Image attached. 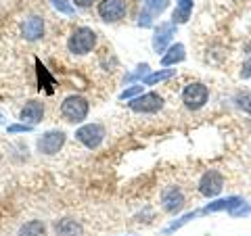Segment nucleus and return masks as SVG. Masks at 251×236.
Wrapping results in <instances>:
<instances>
[{
	"mask_svg": "<svg viewBox=\"0 0 251 236\" xmlns=\"http://www.w3.org/2000/svg\"><path fill=\"white\" fill-rule=\"evenodd\" d=\"M195 217H197V213H195V211H193V213H186L184 217H180V219H178V222H174V224H170L166 232H174V230H178V228H180V226H184V224H188V222H191V219H195Z\"/></svg>",
	"mask_w": 251,
	"mask_h": 236,
	"instance_id": "obj_24",
	"label": "nucleus"
},
{
	"mask_svg": "<svg viewBox=\"0 0 251 236\" xmlns=\"http://www.w3.org/2000/svg\"><path fill=\"white\" fill-rule=\"evenodd\" d=\"M42 117H44V105L40 103V100H27V103L23 105L21 113H19V119L23 123H27V125L40 123Z\"/></svg>",
	"mask_w": 251,
	"mask_h": 236,
	"instance_id": "obj_12",
	"label": "nucleus"
},
{
	"mask_svg": "<svg viewBox=\"0 0 251 236\" xmlns=\"http://www.w3.org/2000/svg\"><path fill=\"white\" fill-rule=\"evenodd\" d=\"M249 52L245 54V61H243V69H241V77L243 80H249L251 77V44L247 46Z\"/></svg>",
	"mask_w": 251,
	"mask_h": 236,
	"instance_id": "obj_23",
	"label": "nucleus"
},
{
	"mask_svg": "<svg viewBox=\"0 0 251 236\" xmlns=\"http://www.w3.org/2000/svg\"><path fill=\"white\" fill-rule=\"evenodd\" d=\"M222 188H224V176L218 169H207L199 180V192L203 196H207V199L218 196L222 192Z\"/></svg>",
	"mask_w": 251,
	"mask_h": 236,
	"instance_id": "obj_7",
	"label": "nucleus"
},
{
	"mask_svg": "<svg viewBox=\"0 0 251 236\" xmlns=\"http://www.w3.org/2000/svg\"><path fill=\"white\" fill-rule=\"evenodd\" d=\"M161 207L166 209L168 213H178V211L184 207V196L178 186H166L161 190Z\"/></svg>",
	"mask_w": 251,
	"mask_h": 236,
	"instance_id": "obj_10",
	"label": "nucleus"
},
{
	"mask_svg": "<svg viewBox=\"0 0 251 236\" xmlns=\"http://www.w3.org/2000/svg\"><path fill=\"white\" fill-rule=\"evenodd\" d=\"M193 13V0H176V9L174 15H172V23L178 25V23H186L191 19Z\"/></svg>",
	"mask_w": 251,
	"mask_h": 236,
	"instance_id": "obj_16",
	"label": "nucleus"
},
{
	"mask_svg": "<svg viewBox=\"0 0 251 236\" xmlns=\"http://www.w3.org/2000/svg\"><path fill=\"white\" fill-rule=\"evenodd\" d=\"M21 34L25 40L36 42L44 36V19L42 17H27L21 25Z\"/></svg>",
	"mask_w": 251,
	"mask_h": 236,
	"instance_id": "obj_13",
	"label": "nucleus"
},
{
	"mask_svg": "<svg viewBox=\"0 0 251 236\" xmlns=\"http://www.w3.org/2000/svg\"><path fill=\"white\" fill-rule=\"evenodd\" d=\"M128 13V2L126 0H103L99 4V15L100 19L107 21V23H115L126 17Z\"/></svg>",
	"mask_w": 251,
	"mask_h": 236,
	"instance_id": "obj_8",
	"label": "nucleus"
},
{
	"mask_svg": "<svg viewBox=\"0 0 251 236\" xmlns=\"http://www.w3.org/2000/svg\"><path fill=\"white\" fill-rule=\"evenodd\" d=\"M168 9V0H145V6H143V13L138 17V25L143 27H151L153 25V17L161 15L163 11Z\"/></svg>",
	"mask_w": 251,
	"mask_h": 236,
	"instance_id": "obj_11",
	"label": "nucleus"
},
{
	"mask_svg": "<svg viewBox=\"0 0 251 236\" xmlns=\"http://www.w3.org/2000/svg\"><path fill=\"white\" fill-rule=\"evenodd\" d=\"M36 69H38V75H40V88H46L49 92H52L54 80H52V75L49 73V69H46L38 59H36Z\"/></svg>",
	"mask_w": 251,
	"mask_h": 236,
	"instance_id": "obj_20",
	"label": "nucleus"
},
{
	"mask_svg": "<svg viewBox=\"0 0 251 236\" xmlns=\"http://www.w3.org/2000/svg\"><path fill=\"white\" fill-rule=\"evenodd\" d=\"M74 2H75L77 6H90V4L94 2V0H74Z\"/></svg>",
	"mask_w": 251,
	"mask_h": 236,
	"instance_id": "obj_28",
	"label": "nucleus"
},
{
	"mask_svg": "<svg viewBox=\"0 0 251 236\" xmlns=\"http://www.w3.org/2000/svg\"><path fill=\"white\" fill-rule=\"evenodd\" d=\"M234 103L239 105V109H243L247 115H251V90H241L237 92V98H234Z\"/></svg>",
	"mask_w": 251,
	"mask_h": 236,
	"instance_id": "obj_21",
	"label": "nucleus"
},
{
	"mask_svg": "<svg viewBox=\"0 0 251 236\" xmlns=\"http://www.w3.org/2000/svg\"><path fill=\"white\" fill-rule=\"evenodd\" d=\"M176 73V69H159V71H155V73H149L147 77H143V84L145 86H153L157 82H163V80H170L172 75Z\"/></svg>",
	"mask_w": 251,
	"mask_h": 236,
	"instance_id": "obj_19",
	"label": "nucleus"
},
{
	"mask_svg": "<svg viewBox=\"0 0 251 236\" xmlns=\"http://www.w3.org/2000/svg\"><path fill=\"white\" fill-rule=\"evenodd\" d=\"M97 46V31L92 27H75L67 40V48L74 54H88Z\"/></svg>",
	"mask_w": 251,
	"mask_h": 236,
	"instance_id": "obj_2",
	"label": "nucleus"
},
{
	"mask_svg": "<svg viewBox=\"0 0 251 236\" xmlns=\"http://www.w3.org/2000/svg\"><path fill=\"white\" fill-rule=\"evenodd\" d=\"M50 2H52L54 9H57L59 13H63V15H74V13H75L74 4L67 2V0H50Z\"/></svg>",
	"mask_w": 251,
	"mask_h": 236,
	"instance_id": "obj_22",
	"label": "nucleus"
},
{
	"mask_svg": "<svg viewBox=\"0 0 251 236\" xmlns=\"http://www.w3.org/2000/svg\"><path fill=\"white\" fill-rule=\"evenodd\" d=\"M90 111V103L80 94H69L61 103V117L69 123H82Z\"/></svg>",
	"mask_w": 251,
	"mask_h": 236,
	"instance_id": "obj_1",
	"label": "nucleus"
},
{
	"mask_svg": "<svg viewBox=\"0 0 251 236\" xmlns=\"http://www.w3.org/2000/svg\"><path fill=\"white\" fill-rule=\"evenodd\" d=\"M17 236H46V226L40 219H29L19 228Z\"/></svg>",
	"mask_w": 251,
	"mask_h": 236,
	"instance_id": "obj_18",
	"label": "nucleus"
},
{
	"mask_svg": "<svg viewBox=\"0 0 251 236\" xmlns=\"http://www.w3.org/2000/svg\"><path fill=\"white\" fill-rule=\"evenodd\" d=\"M174 34H176V25H174V23H170V21L159 23V25L155 27V34H153V40H151L153 50H155L157 54H159V52H166L168 44L172 42Z\"/></svg>",
	"mask_w": 251,
	"mask_h": 236,
	"instance_id": "obj_9",
	"label": "nucleus"
},
{
	"mask_svg": "<svg viewBox=\"0 0 251 236\" xmlns=\"http://www.w3.org/2000/svg\"><path fill=\"white\" fill-rule=\"evenodd\" d=\"M249 213H251V205H247L245 201H243L237 209H232V211H230V215H232V217H241V215H249Z\"/></svg>",
	"mask_w": 251,
	"mask_h": 236,
	"instance_id": "obj_26",
	"label": "nucleus"
},
{
	"mask_svg": "<svg viewBox=\"0 0 251 236\" xmlns=\"http://www.w3.org/2000/svg\"><path fill=\"white\" fill-rule=\"evenodd\" d=\"M209 100V88L201 82H193L186 84L182 90V103L186 109L191 111H199L201 107H205V103Z\"/></svg>",
	"mask_w": 251,
	"mask_h": 236,
	"instance_id": "obj_3",
	"label": "nucleus"
},
{
	"mask_svg": "<svg viewBox=\"0 0 251 236\" xmlns=\"http://www.w3.org/2000/svg\"><path fill=\"white\" fill-rule=\"evenodd\" d=\"M9 134H19V132H31L34 125H27V123H15V125H9Z\"/></svg>",
	"mask_w": 251,
	"mask_h": 236,
	"instance_id": "obj_27",
	"label": "nucleus"
},
{
	"mask_svg": "<svg viewBox=\"0 0 251 236\" xmlns=\"http://www.w3.org/2000/svg\"><path fill=\"white\" fill-rule=\"evenodd\" d=\"M241 203H243L241 196H228V199H220V201H214V203H207V205L201 209V213H216V211H232V209H237Z\"/></svg>",
	"mask_w": 251,
	"mask_h": 236,
	"instance_id": "obj_15",
	"label": "nucleus"
},
{
	"mask_svg": "<svg viewBox=\"0 0 251 236\" xmlns=\"http://www.w3.org/2000/svg\"><path fill=\"white\" fill-rule=\"evenodd\" d=\"M75 140L82 142L86 148H99L105 140V128L100 123H86L80 130H75Z\"/></svg>",
	"mask_w": 251,
	"mask_h": 236,
	"instance_id": "obj_4",
	"label": "nucleus"
},
{
	"mask_svg": "<svg viewBox=\"0 0 251 236\" xmlns=\"http://www.w3.org/2000/svg\"><path fill=\"white\" fill-rule=\"evenodd\" d=\"M63 144H65V132L63 130H50V132H46L42 134L40 138H38V151H40L42 155H57Z\"/></svg>",
	"mask_w": 251,
	"mask_h": 236,
	"instance_id": "obj_6",
	"label": "nucleus"
},
{
	"mask_svg": "<svg viewBox=\"0 0 251 236\" xmlns=\"http://www.w3.org/2000/svg\"><path fill=\"white\" fill-rule=\"evenodd\" d=\"M186 57V50H184V44H172L170 48L166 50V54L161 57V65L163 67H170V65H176V63L184 61Z\"/></svg>",
	"mask_w": 251,
	"mask_h": 236,
	"instance_id": "obj_17",
	"label": "nucleus"
},
{
	"mask_svg": "<svg viewBox=\"0 0 251 236\" xmlns=\"http://www.w3.org/2000/svg\"><path fill=\"white\" fill-rule=\"evenodd\" d=\"M54 236H84V228L72 217H63L54 222Z\"/></svg>",
	"mask_w": 251,
	"mask_h": 236,
	"instance_id": "obj_14",
	"label": "nucleus"
},
{
	"mask_svg": "<svg viewBox=\"0 0 251 236\" xmlns=\"http://www.w3.org/2000/svg\"><path fill=\"white\" fill-rule=\"evenodd\" d=\"M128 107L134 113H157L163 107V98L157 92H143L140 96L132 98Z\"/></svg>",
	"mask_w": 251,
	"mask_h": 236,
	"instance_id": "obj_5",
	"label": "nucleus"
},
{
	"mask_svg": "<svg viewBox=\"0 0 251 236\" xmlns=\"http://www.w3.org/2000/svg\"><path fill=\"white\" fill-rule=\"evenodd\" d=\"M143 92V86H132V88H128V90H124L122 94H120V98L122 100H132L136 96V94H140Z\"/></svg>",
	"mask_w": 251,
	"mask_h": 236,
	"instance_id": "obj_25",
	"label": "nucleus"
}]
</instances>
